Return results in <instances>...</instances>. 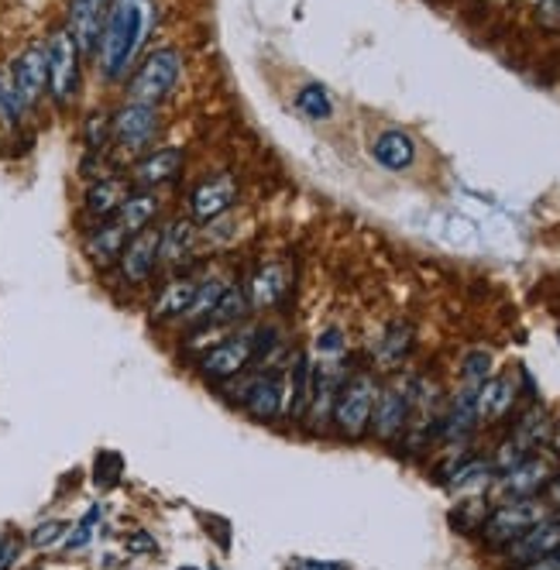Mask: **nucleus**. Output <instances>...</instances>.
<instances>
[{
	"label": "nucleus",
	"mask_w": 560,
	"mask_h": 570,
	"mask_svg": "<svg viewBox=\"0 0 560 570\" xmlns=\"http://www.w3.org/2000/svg\"><path fill=\"white\" fill-rule=\"evenodd\" d=\"M155 21H159L155 0H110L97 45V62L107 83L128 80V73H135Z\"/></svg>",
	"instance_id": "1"
},
{
	"label": "nucleus",
	"mask_w": 560,
	"mask_h": 570,
	"mask_svg": "<svg viewBox=\"0 0 560 570\" xmlns=\"http://www.w3.org/2000/svg\"><path fill=\"white\" fill-rule=\"evenodd\" d=\"M272 330L275 327H241L228 334L224 340H216L200 358L203 382H231V378H241L262 358V347L272 337Z\"/></svg>",
	"instance_id": "2"
},
{
	"label": "nucleus",
	"mask_w": 560,
	"mask_h": 570,
	"mask_svg": "<svg viewBox=\"0 0 560 570\" xmlns=\"http://www.w3.org/2000/svg\"><path fill=\"white\" fill-rule=\"evenodd\" d=\"M179 76H182V52L155 49L135 66V73L128 80V101L145 104V107H159L172 97V89L179 86Z\"/></svg>",
	"instance_id": "3"
},
{
	"label": "nucleus",
	"mask_w": 560,
	"mask_h": 570,
	"mask_svg": "<svg viewBox=\"0 0 560 570\" xmlns=\"http://www.w3.org/2000/svg\"><path fill=\"white\" fill-rule=\"evenodd\" d=\"M376 378L371 374H351L345 378L337 399H334V423L348 440L364 436V430L371 426V409H376Z\"/></svg>",
	"instance_id": "4"
},
{
	"label": "nucleus",
	"mask_w": 560,
	"mask_h": 570,
	"mask_svg": "<svg viewBox=\"0 0 560 570\" xmlns=\"http://www.w3.org/2000/svg\"><path fill=\"white\" fill-rule=\"evenodd\" d=\"M547 516H550V509L537 498H509L506 505H499V509L485 516L482 536L492 547H509L513 540H519L522 532H530Z\"/></svg>",
	"instance_id": "5"
},
{
	"label": "nucleus",
	"mask_w": 560,
	"mask_h": 570,
	"mask_svg": "<svg viewBox=\"0 0 560 570\" xmlns=\"http://www.w3.org/2000/svg\"><path fill=\"white\" fill-rule=\"evenodd\" d=\"M45 59H49V93L59 107H70L80 93V49L70 39L66 28L52 31V39L45 42Z\"/></svg>",
	"instance_id": "6"
},
{
	"label": "nucleus",
	"mask_w": 560,
	"mask_h": 570,
	"mask_svg": "<svg viewBox=\"0 0 560 570\" xmlns=\"http://www.w3.org/2000/svg\"><path fill=\"white\" fill-rule=\"evenodd\" d=\"M155 135H159V107L124 104L110 120V138L128 155H141L155 141Z\"/></svg>",
	"instance_id": "7"
},
{
	"label": "nucleus",
	"mask_w": 560,
	"mask_h": 570,
	"mask_svg": "<svg viewBox=\"0 0 560 570\" xmlns=\"http://www.w3.org/2000/svg\"><path fill=\"white\" fill-rule=\"evenodd\" d=\"M159 241H162V231L155 224L128 238V244H124L120 258H117V272L124 282L145 285L155 272H159Z\"/></svg>",
	"instance_id": "8"
},
{
	"label": "nucleus",
	"mask_w": 560,
	"mask_h": 570,
	"mask_svg": "<svg viewBox=\"0 0 560 570\" xmlns=\"http://www.w3.org/2000/svg\"><path fill=\"white\" fill-rule=\"evenodd\" d=\"M553 474H557L553 457H547V454H530V457H522L516 467L503 471L499 492H503L506 498H537L540 492H547V485L553 482Z\"/></svg>",
	"instance_id": "9"
},
{
	"label": "nucleus",
	"mask_w": 560,
	"mask_h": 570,
	"mask_svg": "<svg viewBox=\"0 0 560 570\" xmlns=\"http://www.w3.org/2000/svg\"><path fill=\"white\" fill-rule=\"evenodd\" d=\"M11 76H14V89L21 97V107L24 114H31L49 89V59H45V45H28L18 62L11 66Z\"/></svg>",
	"instance_id": "10"
},
{
	"label": "nucleus",
	"mask_w": 560,
	"mask_h": 570,
	"mask_svg": "<svg viewBox=\"0 0 560 570\" xmlns=\"http://www.w3.org/2000/svg\"><path fill=\"white\" fill-rule=\"evenodd\" d=\"M237 200V182L234 176H213V179H203L193 193H190V220L193 224H213V220H221Z\"/></svg>",
	"instance_id": "11"
},
{
	"label": "nucleus",
	"mask_w": 560,
	"mask_h": 570,
	"mask_svg": "<svg viewBox=\"0 0 560 570\" xmlns=\"http://www.w3.org/2000/svg\"><path fill=\"white\" fill-rule=\"evenodd\" d=\"M309 395H314V361L306 351H296L283 374V420H306Z\"/></svg>",
	"instance_id": "12"
},
{
	"label": "nucleus",
	"mask_w": 560,
	"mask_h": 570,
	"mask_svg": "<svg viewBox=\"0 0 560 570\" xmlns=\"http://www.w3.org/2000/svg\"><path fill=\"white\" fill-rule=\"evenodd\" d=\"M107 4H110V0H70L66 31H70V39L76 42L80 55H97Z\"/></svg>",
	"instance_id": "13"
},
{
	"label": "nucleus",
	"mask_w": 560,
	"mask_h": 570,
	"mask_svg": "<svg viewBox=\"0 0 560 570\" xmlns=\"http://www.w3.org/2000/svg\"><path fill=\"white\" fill-rule=\"evenodd\" d=\"M197 293H200V275H193V272H176V275L162 285L159 299H155V306H151V320H155V324L182 320V316L190 313Z\"/></svg>",
	"instance_id": "14"
},
{
	"label": "nucleus",
	"mask_w": 560,
	"mask_h": 570,
	"mask_svg": "<svg viewBox=\"0 0 560 570\" xmlns=\"http://www.w3.org/2000/svg\"><path fill=\"white\" fill-rule=\"evenodd\" d=\"M506 553L513 563H522V567L533 563V560H543L550 553H560V513L540 519L530 532H522L519 540H513L506 547Z\"/></svg>",
	"instance_id": "15"
},
{
	"label": "nucleus",
	"mask_w": 560,
	"mask_h": 570,
	"mask_svg": "<svg viewBox=\"0 0 560 570\" xmlns=\"http://www.w3.org/2000/svg\"><path fill=\"white\" fill-rule=\"evenodd\" d=\"M197 255V224L190 217H176L162 228V241H159V265L182 272V265Z\"/></svg>",
	"instance_id": "16"
},
{
	"label": "nucleus",
	"mask_w": 560,
	"mask_h": 570,
	"mask_svg": "<svg viewBox=\"0 0 560 570\" xmlns=\"http://www.w3.org/2000/svg\"><path fill=\"white\" fill-rule=\"evenodd\" d=\"M186 166V148L179 145H169V148H155L148 155L138 158L135 166V182L138 189H155V186H166L172 182Z\"/></svg>",
	"instance_id": "17"
},
{
	"label": "nucleus",
	"mask_w": 560,
	"mask_h": 570,
	"mask_svg": "<svg viewBox=\"0 0 560 570\" xmlns=\"http://www.w3.org/2000/svg\"><path fill=\"white\" fill-rule=\"evenodd\" d=\"M410 423V395L402 389H382L371 409V426L379 440H395Z\"/></svg>",
	"instance_id": "18"
},
{
	"label": "nucleus",
	"mask_w": 560,
	"mask_h": 570,
	"mask_svg": "<svg viewBox=\"0 0 560 570\" xmlns=\"http://www.w3.org/2000/svg\"><path fill=\"white\" fill-rule=\"evenodd\" d=\"M247 309H252V303H247V289L244 285H228L224 289V296L216 299V306L210 309V316L200 324V327H193V337L197 334H210V330H216V334H228V330H237V324L247 316Z\"/></svg>",
	"instance_id": "19"
},
{
	"label": "nucleus",
	"mask_w": 560,
	"mask_h": 570,
	"mask_svg": "<svg viewBox=\"0 0 560 570\" xmlns=\"http://www.w3.org/2000/svg\"><path fill=\"white\" fill-rule=\"evenodd\" d=\"M244 289H247V303H252V309H272L289 293V272H286V265L272 262V265L258 268L255 278L247 282Z\"/></svg>",
	"instance_id": "20"
},
{
	"label": "nucleus",
	"mask_w": 560,
	"mask_h": 570,
	"mask_svg": "<svg viewBox=\"0 0 560 570\" xmlns=\"http://www.w3.org/2000/svg\"><path fill=\"white\" fill-rule=\"evenodd\" d=\"M128 238H131V234L117 224V217L101 220V224L93 228L89 238H86V258H89L93 265H101V268L117 265V258H120L124 244H128Z\"/></svg>",
	"instance_id": "21"
},
{
	"label": "nucleus",
	"mask_w": 560,
	"mask_h": 570,
	"mask_svg": "<svg viewBox=\"0 0 560 570\" xmlns=\"http://www.w3.org/2000/svg\"><path fill=\"white\" fill-rule=\"evenodd\" d=\"M128 193H131V189H128V182H124V179L101 176L97 182L86 189L83 207H86V213L93 220H110V217H117V210H120L124 200H128Z\"/></svg>",
	"instance_id": "22"
},
{
	"label": "nucleus",
	"mask_w": 560,
	"mask_h": 570,
	"mask_svg": "<svg viewBox=\"0 0 560 570\" xmlns=\"http://www.w3.org/2000/svg\"><path fill=\"white\" fill-rule=\"evenodd\" d=\"M159 197L151 193V189H131L128 200L120 203L117 210V224L128 231V234H138L145 228L155 224V217H159Z\"/></svg>",
	"instance_id": "23"
},
{
	"label": "nucleus",
	"mask_w": 560,
	"mask_h": 570,
	"mask_svg": "<svg viewBox=\"0 0 560 570\" xmlns=\"http://www.w3.org/2000/svg\"><path fill=\"white\" fill-rule=\"evenodd\" d=\"M516 402V382L513 378H488L478 389V420H503Z\"/></svg>",
	"instance_id": "24"
},
{
	"label": "nucleus",
	"mask_w": 560,
	"mask_h": 570,
	"mask_svg": "<svg viewBox=\"0 0 560 570\" xmlns=\"http://www.w3.org/2000/svg\"><path fill=\"white\" fill-rule=\"evenodd\" d=\"M371 155H376L385 169L399 172V169H410V166H413L416 145H413L410 135H402V131H385V135L376 138V145H371Z\"/></svg>",
	"instance_id": "25"
},
{
	"label": "nucleus",
	"mask_w": 560,
	"mask_h": 570,
	"mask_svg": "<svg viewBox=\"0 0 560 570\" xmlns=\"http://www.w3.org/2000/svg\"><path fill=\"white\" fill-rule=\"evenodd\" d=\"M492 478H495V464L492 461H482V457H472L468 464H461L454 474H451V482H447V488L451 492H485L488 485H492Z\"/></svg>",
	"instance_id": "26"
},
{
	"label": "nucleus",
	"mask_w": 560,
	"mask_h": 570,
	"mask_svg": "<svg viewBox=\"0 0 560 570\" xmlns=\"http://www.w3.org/2000/svg\"><path fill=\"white\" fill-rule=\"evenodd\" d=\"M228 278H221V275H213V278H200V293H197V299H193V306H190V313L182 316L186 324H190V330L193 327H200L207 316H210V309L216 306V299L224 296V289H228Z\"/></svg>",
	"instance_id": "27"
},
{
	"label": "nucleus",
	"mask_w": 560,
	"mask_h": 570,
	"mask_svg": "<svg viewBox=\"0 0 560 570\" xmlns=\"http://www.w3.org/2000/svg\"><path fill=\"white\" fill-rule=\"evenodd\" d=\"M410 347H413V330H410L406 324H392V327L382 334L376 355H379L382 365H399L402 358L410 355Z\"/></svg>",
	"instance_id": "28"
},
{
	"label": "nucleus",
	"mask_w": 560,
	"mask_h": 570,
	"mask_svg": "<svg viewBox=\"0 0 560 570\" xmlns=\"http://www.w3.org/2000/svg\"><path fill=\"white\" fill-rule=\"evenodd\" d=\"M21 117H24V107L14 89V76H11V70H0V128L14 131Z\"/></svg>",
	"instance_id": "29"
},
{
	"label": "nucleus",
	"mask_w": 560,
	"mask_h": 570,
	"mask_svg": "<svg viewBox=\"0 0 560 570\" xmlns=\"http://www.w3.org/2000/svg\"><path fill=\"white\" fill-rule=\"evenodd\" d=\"M296 107L306 114V117H314V120H327L334 114V104H330V93L317 83H309L299 89V97H296Z\"/></svg>",
	"instance_id": "30"
},
{
	"label": "nucleus",
	"mask_w": 560,
	"mask_h": 570,
	"mask_svg": "<svg viewBox=\"0 0 560 570\" xmlns=\"http://www.w3.org/2000/svg\"><path fill=\"white\" fill-rule=\"evenodd\" d=\"M461 378H464V386L482 389V386L488 382V378H492V355H488V351H472L468 358H464Z\"/></svg>",
	"instance_id": "31"
},
{
	"label": "nucleus",
	"mask_w": 560,
	"mask_h": 570,
	"mask_svg": "<svg viewBox=\"0 0 560 570\" xmlns=\"http://www.w3.org/2000/svg\"><path fill=\"white\" fill-rule=\"evenodd\" d=\"M101 516H104V509L101 505H93V509L80 519V526L73 529V536H66V550H83L93 540V526L101 522Z\"/></svg>",
	"instance_id": "32"
},
{
	"label": "nucleus",
	"mask_w": 560,
	"mask_h": 570,
	"mask_svg": "<svg viewBox=\"0 0 560 570\" xmlns=\"http://www.w3.org/2000/svg\"><path fill=\"white\" fill-rule=\"evenodd\" d=\"M62 532H66V522L49 519V522L35 526V532H31V547L45 550V547H52V543H59V540H62Z\"/></svg>",
	"instance_id": "33"
},
{
	"label": "nucleus",
	"mask_w": 560,
	"mask_h": 570,
	"mask_svg": "<svg viewBox=\"0 0 560 570\" xmlns=\"http://www.w3.org/2000/svg\"><path fill=\"white\" fill-rule=\"evenodd\" d=\"M110 138V120L107 114H93L89 124H86V141H89V151H101Z\"/></svg>",
	"instance_id": "34"
},
{
	"label": "nucleus",
	"mask_w": 560,
	"mask_h": 570,
	"mask_svg": "<svg viewBox=\"0 0 560 570\" xmlns=\"http://www.w3.org/2000/svg\"><path fill=\"white\" fill-rule=\"evenodd\" d=\"M18 553H21V540H14V536H0V570H11Z\"/></svg>",
	"instance_id": "35"
},
{
	"label": "nucleus",
	"mask_w": 560,
	"mask_h": 570,
	"mask_svg": "<svg viewBox=\"0 0 560 570\" xmlns=\"http://www.w3.org/2000/svg\"><path fill=\"white\" fill-rule=\"evenodd\" d=\"M540 21L547 28H560V0H540Z\"/></svg>",
	"instance_id": "36"
},
{
	"label": "nucleus",
	"mask_w": 560,
	"mask_h": 570,
	"mask_svg": "<svg viewBox=\"0 0 560 570\" xmlns=\"http://www.w3.org/2000/svg\"><path fill=\"white\" fill-rule=\"evenodd\" d=\"M128 550H131V553H155L159 547H155L151 536H145V532H135L131 540H128Z\"/></svg>",
	"instance_id": "37"
},
{
	"label": "nucleus",
	"mask_w": 560,
	"mask_h": 570,
	"mask_svg": "<svg viewBox=\"0 0 560 570\" xmlns=\"http://www.w3.org/2000/svg\"><path fill=\"white\" fill-rule=\"evenodd\" d=\"M293 570H348L345 563H330V560H299Z\"/></svg>",
	"instance_id": "38"
},
{
	"label": "nucleus",
	"mask_w": 560,
	"mask_h": 570,
	"mask_svg": "<svg viewBox=\"0 0 560 570\" xmlns=\"http://www.w3.org/2000/svg\"><path fill=\"white\" fill-rule=\"evenodd\" d=\"M547 492H550V502L560 509V474H553V482L547 485Z\"/></svg>",
	"instance_id": "39"
},
{
	"label": "nucleus",
	"mask_w": 560,
	"mask_h": 570,
	"mask_svg": "<svg viewBox=\"0 0 560 570\" xmlns=\"http://www.w3.org/2000/svg\"><path fill=\"white\" fill-rule=\"evenodd\" d=\"M553 560H557V570H560V553H553Z\"/></svg>",
	"instance_id": "40"
},
{
	"label": "nucleus",
	"mask_w": 560,
	"mask_h": 570,
	"mask_svg": "<svg viewBox=\"0 0 560 570\" xmlns=\"http://www.w3.org/2000/svg\"><path fill=\"white\" fill-rule=\"evenodd\" d=\"M557 443H560V423H557Z\"/></svg>",
	"instance_id": "41"
},
{
	"label": "nucleus",
	"mask_w": 560,
	"mask_h": 570,
	"mask_svg": "<svg viewBox=\"0 0 560 570\" xmlns=\"http://www.w3.org/2000/svg\"><path fill=\"white\" fill-rule=\"evenodd\" d=\"M179 570H197V567H179Z\"/></svg>",
	"instance_id": "42"
},
{
	"label": "nucleus",
	"mask_w": 560,
	"mask_h": 570,
	"mask_svg": "<svg viewBox=\"0 0 560 570\" xmlns=\"http://www.w3.org/2000/svg\"><path fill=\"white\" fill-rule=\"evenodd\" d=\"M537 4H540V0H537Z\"/></svg>",
	"instance_id": "43"
}]
</instances>
